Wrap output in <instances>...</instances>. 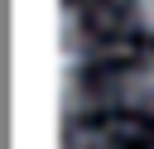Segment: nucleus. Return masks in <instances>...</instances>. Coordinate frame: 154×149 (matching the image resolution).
Wrapping results in <instances>:
<instances>
[{
	"mask_svg": "<svg viewBox=\"0 0 154 149\" xmlns=\"http://www.w3.org/2000/svg\"><path fill=\"white\" fill-rule=\"evenodd\" d=\"M144 10H149V19H154V0H144Z\"/></svg>",
	"mask_w": 154,
	"mask_h": 149,
	"instance_id": "nucleus-1",
	"label": "nucleus"
}]
</instances>
